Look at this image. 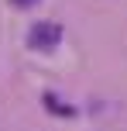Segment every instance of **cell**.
I'll use <instances>...</instances> for the list:
<instances>
[{
    "instance_id": "6da1fadb",
    "label": "cell",
    "mask_w": 127,
    "mask_h": 131,
    "mask_svg": "<svg viewBox=\"0 0 127 131\" xmlns=\"http://www.w3.org/2000/svg\"><path fill=\"white\" fill-rule=\"evenodd\" d=\"M59 41H62V24H55V21H38L27 31V48H34V52H52Z\"/></svg>"
},
{
    "instance_id": "7a4b0ae2",
    "label": "cell",
    "mask_w": 127,
    "mask_h": 131,
    "mask_svg": "<svg viewBox=\"0 0 127 131\" xmlns=\"http://www.w3.org/2000/svg\"><path fill=\"white\" fill-rule=\"evenodd\" d=\"M45 104H48V111H55V114H62V117H72V107H65V104H62V100H55L52 97V93H45Z\"/></svg>"
},
{
    "instance_id": "3957f363",
    "label": "cell",
    "mask_w": 127,
    "mask_h": 131,
    "mask_svg": "<svg viewBox=\"0 0 127 131\" xmlns=\"http://www.w3.org/2000/svg\"><path fill=\"white\" fill-rule=\"evenodd\" d=\"M10 4H14V7H34L38 0H10Z\"/></svg>"
}]
</instances>
